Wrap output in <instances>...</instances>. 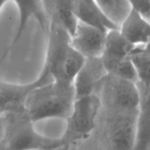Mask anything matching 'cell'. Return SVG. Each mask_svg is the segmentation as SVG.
<instances>
[{"mask_svg": "<svg viewBox=\"0 0 150 150\" xmlns=\"http://www.w3.org/2000/svg\"><path fill=\"white\" fill-rule=\"evenodd\" d=\"M76 100L73 83L51 81L29 95L24 108L33 122L48 119H66Z\"/></svg>", "mask_w": 150, "mask_h": 150, "instance_id": "obj_1", "label": "cell"}, {"mask_svg": "<svg viewBox=\"0 0 150 150\" xmlns=\"http://www.w3.org/2000/svg\"><path fill=\"white\" fill-rule=\"evenodd\" d=\"M4 119L3 150H57L65 144L60 138L38 133L24 107L1 113Z\"/></svg>", "mask_w": 150, "mask_h": 150, "instance_id": "obj_2", "label": "cell"}, {"mask_svg": "<svg viewBox=\"0 0 150 150\" xmlns=\"http://www.w3.org/2000/svg\"><path fill=\"white\" fill-rule=\"evenodd\" d=\"M47 33L48 45L43 68L52 80L73 83L85 58L73 48L71 36L62 27L50 23Z\"/></svg>", "mask_w": 150, "mask_h": 150, "instance_id": "obj_3", "label": "cell"}, {"mask_svg": "<svg viewBox=\"0 0 150 150\" xmlns=\"http://www.w3.org/2000/svg\"><path fill=\"white\" fill-rule=\"evenodd\" d=\"M95 94L99 97L102 108L109 113H136L141 103L138 83L111 74L100 82Z\"/></svg>", "mask_w": 150, "mask_h": 150, "instance_id": "obj_4", "label": "cell"}, {"mask_svg": "<svg viewBox=\"0 0 150 150\" xmlns=\"http://www.w3.org/2000/svg\"><path fill=\"white\" fill-rule=\"evenodd\" d=\"M101 109L100 100L96 94L76 98L61 136L64 144L70 146L87 139L96 127Z\"/></svg>", "mask_w": 150, "mask_h": 150, "instance_id": "obj_5", "label": "cell"}, {"mask_svg": "<svg viewBox=\"0 0 150 150\" xmlns=\"http://www.w3.org/2000/svg\"><path fill=\"white\" fill-rule=\"evenodd\" d=\"M138 113L105 112V136L111 150H134Z\"/></svg>", "mask_w": 150, "mask_h": 150, "instance_id": "obj_6", "label": "cell"}, {"mask_svg": "<svg viewBox=\"0 0 150 150\" xmlns=\"http://www.w3.org/2000/svg\"><path fill=\"white\" fill-rule=\"evenodd\" d=\"M51 81L52 79L44 68L39 77L30 83H14L0 81V113L24 107L29 95Z\"/></svg>", "mask_w": 150, "mask_h": 150, "instance_id": "obj_7", "label": "cell"}, {"mask_svg": "<svg viewBox=\"0 0 150 150\" xmlns=\"http://www.w3.org/2000/svg\"><path fill=\"white\" fill-rule=\"evenodd\" d=\"M107 74L101 57L85 58L73 82L76 99L95 94L98 85Z\"/></svg>", "mask_w": 150, "mask_h": 150, "instance_id": "obj_8", "label": "cell"}, {"mask_svg": "<svg viewBox=\"0 0 150 150\" xmlns=\"http://www.w3.org/2000/svg\"><path fill=\"white\" fill-rule=\"evenodd\" d=\"M107 32L78 21L71 35L73 48L84 58L100 57L105 47Z\"/></svg>", "mask_w": 150, "mask_h": 150, "instance_id": "obj_9", "label": "cell"}, {"mask_svg": "<svg viewBox=\"0 0 150 150\" xmlns=\"http://www.w3.org/2000/svg\"><path fill=\"white\" fill-rule=\"evenodd\" d=\"M12 1L15 3L18 12V24L11 44L1 57L0 65L10 49L21 38L31 19H35L45 32H48L49 28V22L44 12L42 0H12Z\"/></svg>", "mask_w": 150, "mask_h": 150, "instance_id": "obj_10", "label": "cell"}, {"mask_svg": "<svg viewBox=\"0 0 150 150\" xmlns=\"http://www.w3.org/2000/svg\"><path fill=\"white\" fill-rule=\"evenodd\" d=\"M71 4L78 21L105 32L119 29L118 25L105 14L95 0H71Z\"/></svg>", "mask_w": 150, "mask_h": 150, "instance_id": "obj_11", "label": "cell"}, {"mask_svg": "<svg viewBox=\"0 0 150 150\" xmlns=\"http://www.w3.org/2000/svg\"><path fill=\"white\" fill-rule=\"evenodd\" d=\"M123 37L135 47L144 46L150 42V21L133 10L119 26Z\"/></svg>", "mask_w": 150, "mask_h": 150, "instance_id": "obj_12", "label": "cell"}, {"mask_svg": "<svg viewBox=\"0 0 150 150\" xmlns=\"http://www.w3.org/2000/svg\"><path fill=\"white\" fill-rule=\"evenodd\" d=\"M43 10L50 23L59 25L71 36L78 23L71 0H42Z\"/></svg>", "mask_w": 150, "mask_h": 150, "instance_id": "obj_13", "label": "cell"}, {"mask_svg": "<svg viewBox=\"0 0 150 150\" xmlns=\"http://www.w3.org/2000/svg\"><path fill=\"white\" fill-rule=\"evenodd\" d=\"M139 89L141 103L136 121L134 150H150V89L144 91L139 87Z\"/></svg>", "mask_w": 150, "mask_h": 150, "instance_id": "obj_14", "label": "cell"}, {"mask_svg": "<svg viewBox=\"0 0 150 150\" xmlns=\"http://www.w3.org/2000/svg\"><path fill=\"white\" fill-rule=\"evenodd\" d=\"M136 48L120 33L119 29L108 30L101 59L103 62L118 61L129 58Z\"/></svg>", "mask_w": 150, "mask_h": 150, "instance_id": "obj_15", "label": "cell"}, {"mask_svg": "<svg viewBox=\"0 0 150 150\" xmlns=\"http://www.w3.org/2000/svg\"><path fill=\"white\" fill-rule=\"evenodd\" d=\"M137 74L138 85L142 89H150V54L143 47H136L130 56Z\"/></svg>", "mask_w": 150, "mask_h": 150, "instance_id": "obj_16", "label": "cell"}, {"mask_svg": "<svg viewBox=\"0 0 150 150\" xmlns=\"http://www.w3.org/2000/svg\"><path fill=\"white\" fill-rule=\"evenodd\" d=\"M105 14L120 26L131 10L127 0H95Z\"/></svg>", "mask_w": 150, "mask_h": 150, "instance_id": "obj_17", "label": "cell"}, {"mask_svg": "<svg viewBox=\"0 0 150 150\" xmlns=\"http://www.w3.org/2000/svg\"><path fill=\"white\" fill-rule=\"evenodd\" d=\"M131 10L150 21V0H127Z\"/></svg>", "mask_w": 150, "mask_h": 150, "instance_id": "obj_18", "label": "cell"}, {"mask_svg": "<svg viewBox=\"0 0 150 150\" xmlns=\"http://www.w3.org/2000/svg\"><path fill=\"white\" fill-rule=\"evenodd\" d=\"M4 116L1 113H0V142H2L4 136Z\"/></svg>", "mask_w": 150, "mask_h": 150, "instance_id": "obj_19", "label": "cell"}, {"mask_svg": "<svg viewBox=\"0 0 150 150\" xmlns=\"http://www.w3.org/2000/svg\"><path fill=\"white\" fill-rule=\"evenodd\" d=\"M9 1H12V0H0V12L2 10L4 6Z\"/></svg>", "mask_w": 150, "mask_h": 150, "instance_id": "obj_20", "label": "cell"}, {"mask_svg": "<svg viewBox=\"0 0 150 150\" xmlns=\"http://www.w3.org/2000/svg\"><path fill=\"white\" fill-rule=\"evenodd\" d=\"M57 150H70V145L68 144H64L63 146H62L61 147L57 149Z\"/></svg>", "mask_w": 150, "mask_h": 150, "instance_id": "obj_21", "label": "cell"}, {"mask_svg": "<svg viewBox=\"0 0 150 150\" xmlns=\"http://www.w3.org/2000/svg\"><path fill=\"white\" fill-rule=\"evenodd\" d=\"M142 47H143V48L145 50V51H146L147 52H149L150 54V42H148V43L146 44V45H145L144 46H142Z\"/></svg>", "mask_w": 150, "mask_h": 150, "instance_id": "obj_22", "label": "cell"}, {"mask_svg": "<svg viewBox=\"0 0 150 150\" xmlns=\"http://www.w3.org/2000/svg\"><path fill=\"white\" fill-rule=\"evenodd\" d=\"M0 150H3V146L1 142H0Z\"/></svg>", "mask_w": 150, "mask_h": 150, "instance_id": "obj_23", "label": "cell"}]
</instances>
